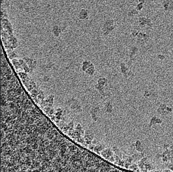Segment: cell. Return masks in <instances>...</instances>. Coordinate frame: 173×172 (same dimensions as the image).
<instances>
[{"instance_id": "cell-1", "label": "cell", "mask_w": 173, "mask_h": 172, "mask_svg": "<svg viewBox=\"0 0 173 172\" xmlns=\"http://www.w3.org/2000/svg\"><path fill=\"white\" fill-rule=\"evenodd\" d=\"M50 122L29 121L22 127L16 142V156L22 171H52L64 152V137Z\"/></svg>"}, {"instance_id": "cell-2", "label": "cell", "mask_w": 173, "mask_h": 172, "mask_svg": "<svg viewBox=\"0 0 173 172\" xmlns=\"http://www.w3.org/2000/svg\"><path fill=\"white\" fill-rule=\"evenodd\" d=\"M162 5L164 10L165 11L169 12L173 11V0H164L162 2Z\"/></svg>"}, {"instance_id": "cell-3", "label": "cell", "mask_w": 173, "mask_h": 172, "mask_svg": "<svg viewBox=\"0 0 173 172\" xmlns=\"http://www.w3.org/2000/svg\"><path fill=\"white\" fill-rule=\"evenodd\" d=\"M139 25L141 27L151 26L153 25L151 19L145 17H140L139 19Z\"/></svg>"}, {"instance_id": "cell-4", "label": "cell", "mask_w": 173, "mask_h": 172, "mask_svg": "<svg viewBox=\"0 0 173 172\" xmlns=\"http://www.w3.org/2000/svg\"><path fill=\"white\" fill-rule=\"evenodd\" d=\"M83 15L81 19H85L88 16V12L85 10H82L80 13V16Z\"/></svg>"}, {"instance_id": "cell-5", "label": "cell", "mask_w": 173, "mask_h": 172, "mask_svg": "<svg viewBox=\"0 0 173 172\" xmlns=\"http://www.w3.org/2000/svg\"><path fill=\"white\" fill-rule=\"evenodd\" d=\"M143 4L142 3H139L137 5L136 7V9L138 11H141L143 8Z\"/></svg>"}, {"instance_id": "cell-6", "label": "cell", "mask_w": 173, "mask_h": 172, "mask_svg": "<svg viewBox=\"0 0 173 172\" xmlns=\"http://www.w3.org/2000/svg\"><path fill=\"white\" fill-rule=\"evenodd\" d=\"M130 13L131 14H130V15L133 16V15H135L138 14V11L136 9H133L131 11V12H130Z\"/></svg>"}, {"instance_id": "cell-7", "label": "cell", "mask_w": 173, "mask_h": 172, "mask_svg": "<svg viewBox=\"0 0 173 172\" xmlns=\"http://www.w3.org/2000/svg\"><path fill=\"white\" fill-rule=\"evenodd\" d=\"M138 1L139 3H142L143 4L145 3V0H138Z\"/></svg>"}]
</instances>
